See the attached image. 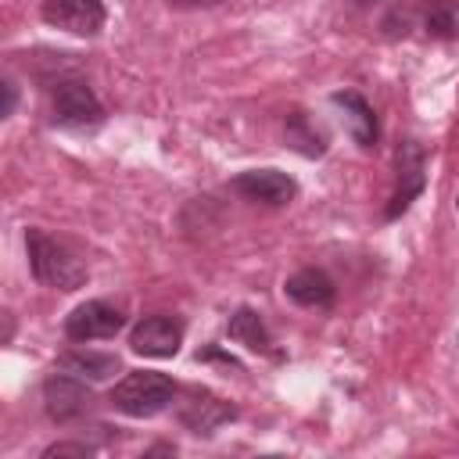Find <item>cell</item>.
I'll use <instances>...</instances> for the list:
<instances>
[{"label":"cell","instance_id":"6da1fadb","mask_svg":"<svg viewBox=\"0 0 459 459\" xmlns=\"http://www.w3.org/2000/svg\"><path fill=\"white\" fill-rule=\"evenodd\" d=\"M25 251H29V269L36 276V283L50 287V290H79L86 283V262L61 244L57 237L29 226L25 230Z\"/></svg>","mask_w":459,"mask_h":459},{"label":"cell","instance_id":"7a4b0ae2","mask_svg":"<svg viewBox=\"0 0 459 459\" xmlns=\"http://www.w3.org/2000/svg\"><path fill=\"white\" fill-rule=\"evenodd\" d=\"M108 402H111V409L122 412V416L151 420V416L165 412V409L176 402V384H172L165 373L133 369V373H126V377L111 387Z\"/></svg>","mask_w":459,"mask_h":459},{"label":"cell","instance_id":"3957f363","mask_svg":"<svg viewBox=\"0 0 459 459\" xmlns=\"http://www.w3.org/2000/svg\"><path fill=\"white\" fill-rule=\"evenodd\" d=\"M50 122L61 129H93L104 122V108L82 79H57L50 90Z\"/></svg>","mask_w":459,"mask_h":459},{"label":"cell","instance_id":"277c9868","mask_svg":"<svg viewBox=\"0 0 459 459\" xmlns=\"http://www.w3.org/2000/svg\"><path fill=\"white\" fill-rule=\"evenodd\" d=\"M176 420L190 434L212 437L222 423L237 420V409L226 398H219V394H212L204 387H183V391H176Z\"/></svg>","mask_w":459,"mask_h":459},{"label":"cell","instance_id":"5b68a950","mask_svg":"<svg viewBox=\"0 0 459 459\" xmlns=\"http://www.w3.org/2000/svg\"><path fill=\"white\" fill-rule=\"evenodd\" d=\"M427 186V154L416 140H402L398 151H394V194L384 208V219H398L409 212V204L423 194Z\"/></svg>","mask_w":459,"mask_h":459},{"label":"cell","instance_id":"8992f818","mask_svg":"<svg viewBox=\"0 0 459 459\" xmlns=\"http://www.w3.org/2000/svg\"><path fill=\"white\" fill-rule=\"evenodd\" d=\"M90 402H93V394L82 384V377H75V373H65L61 369V373H50L43 380V409H47V416L54 423H75V420H82L90 412Z\"/></svg>","mask_w":459,"mask_h":459},{"label":"cell","instance_id":"52a82bcc","mask_svg":"<svg viewBox=\"0 0 459 459\" xmlns=\"http://www.w3.org/2000/svg\"><path fill=\"white\" fill-rule=\"evenodd\" d=\"M39 18L50 29H61L72 36H97L108 22V11L100 0H43Z\"/></svg>","mask_w":459,"mask_h":459},{"label":"cell","instance_id":"ba28073f","mask_svg":"<svg viewBox=\"0 0 459 459\" xmlns=\"http://www.w3.org/2000/svg\"><path fill=\"white\" fill-rule=\"evenodd\" d=\"M183 333L186 330H183V323L176 316H165V312L143 316L129 330V348L136 355H143V359H172L179 351V344H183Z\"/></svg>","mask_w":459,"mask_h":459},{"label":"cell","instance_id":"9c48e42d","mask_svg":"<svg viewBox=\"0 0 459 459\" xmlns=\"http://www.w3.org/2000/svg\"><path fill=\"white\" fill-rule=\"evenodd\" d=\"M126 326V316L108 301H82L65 316V337L68 341H108Z\"/></svg>","mask_w":459,"mask_h":459},{"label":"cell","instance_id":"30bf717a","mask_svg":"<svg viewBox=\"0 0 459 459\" xmlns=\"http://www.w3.org/2000/svg\"><path fill=\"white\" fill-rule=\"evenodd\" d=\"M230 190L240 194L244 201H258V204L280 208V204L294 201L298 183L287 172H280V169H247V172L230 179Z\"/></svg>","mask_w":459,"mask_h":459},{"label":"cell","instance_id":"8fae6325","mask_svg":"<svg viewBox=\"0 0 459 459\" xmlns=\"http://www.w3.org/2000/svg\"><path fill=\"white\" fill-rule=\"evenodd\" d=\"M330 104L341 111V118H344L351 140H355L362 151L377 147V136H380L377 111H373V104H369L362 93H355V90H337V93H330Z\"/></svg>","mask_w":459,"mask_h":459},{"label":"cell","instance_id":"7c38bea8","mask_svg":"<svg viewBox=\"0 0 459 459\" xmlns=\"http://www.w3.org/2000/svg\"><path fill=\"white\" fill-rule=\"evenodd\" d=\"M283 294L301 308H330L337 298V287L323 269H298L283 280Z\"/></svg>","mask_w":459,"mask_h":459},{"label":"cell","instance_id":"4fadbf2b","mask_svg":"<svg viewBox=\"0 0 459 459\" xmlns=\"http://www.w3.org/2000/svg\"><path fill=\"white\" fill-rule=\"evenodd\" d=\"M226 333H230V341L244 344V348L255 351V355H273V359H280V351L273 348V333H269V326H265L262 316H258L255 308H247V305H240V308L230 316Z\"/></svg>","mask_w":459,"mask_h":459},{"label":"cell","instance_id":"5bb4252c","mask_svg":"<svg viewBox=\"0 0 459 459\" xmlns=\"http://www.w3.org/2000/svg\"><path fill=\"white\" fill-rule=\"evenodd\" d=\"M283 136H287V143L298 151V154H305V158H323L326 154V133L316 126V118L308 115V111H301V108H294V111H287V118H283Z\"/></svg>","mask_w":459,"mask_h":459},{"label":"cell","instance_id":"9a60e30c","mask_svg":"<svg viewBox=\"0 0 459 459\" xmlns=\"http://www.w3.org/2000/svg\"><path fill=\"white\" fill-rule=\"evenodd\" d=\"M57 366H61L65 373L82 377V380H108V377H115V373L122 369L118 355H111V351H86V348L65 351V355L57 359Z\"/></svg>","mask_w":459,"mask_h":459},{"label":"cell","instance_id":"2e32d148","mask_svg":"<svg viewBox=\"0 0 459 459\" xmlns=\"http://www.w3.org/2000/svg\"><path fill=\"white\" fill-rule=\"evenodd\" d=\"M420 25L434 39H459V0H420Z\"/></svg>","mask_w":459,"mask_h":459},{"label":"cell","instance_id":"e0dca14e","mask_svg":"<svg viewBox=\"0 0 459 459\" xmlns=\"http://www.w3.org/2000/svg\"><path fill=\"white\" fill-rule=\"evenodd\" d=\"M93 448L90 445H79V441H57V445H47L43 448V459H54V455H90Z\"/></svg>","mask_w":459,"mask_h":459},{"label":"cell","instance_id":"ac0fdd59","mask_svg":"<svg viewBox=\"0 0 459 459\" xmlns=\"http://www.w3.org/2000/svg\"><path fill=\"white\" fill-rule=\"evenodd\" d=\"M0 90H4L0 118H11V115H14V108H18V86H14V79H4V82H0Z\"/></svg>","mask_w":459,"mask_h":459},{"label":"cell","instance_id":"d6986e66","mask_svg":"<svg viewBox=\"0 0 459 459\" xmlns=\"http://www.w3.org/2000/svg\"><path fill=\"white\" fill-rule=\"evenodd\" d=\"M222 0H169V7H179V11H197V7H215Z\"/></svg>","mask_w":459,"mask_h":459},{"label":"cell","instance_id":"ffe728a7","mask_svg":"<svg viewBox=\"0 0 459 459\" xmlns=\"http://www.w3.org/2000/svg\"><path fill=\"white\" fill-rule=\"evenodd\" d=\"M355 7H373V4H380V0H351Z\"/></svg>","mask_w":459,"mask_h":459}]
</instances>
